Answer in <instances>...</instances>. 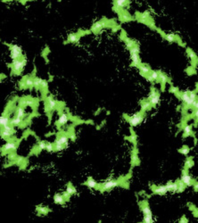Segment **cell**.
Returning <instances> with one entry per match:
<instances>
[{"instance_id":"obj_1","label":"cell","mask_w":198,"mask_h":223,"mask_svg":"<svg viewBox=\"0 0 198 223\" xmlns=\"http://www.w3.org/2000/svg\"><path fill=\"white\" fill-rule=\"evenodd\" d=\"M113 26H116V23H115L114 20H107V19L104 18L101 21L94 23L91 30L95 34H98L104 28H108V27H112L113 28Z\"/></svg>"},{"instance_id":"obj_2","label":"cell","mask_w":198,"mask_h":223,"mask_svg":"<svg viewBox=\"0 0 198 223\" xmlns=\"http://www.w3.org/2000/svg\"><path fill=\"white\" fill-rule=\"evenodd\" d=\"M117 186H122V187H128V185H125L123 183V180H108L104 183L102 184H99L96 189H99L101 192H104V191H108L111 190L112 188L117 187Z\"/></svg>"},{"instance_id":"obj_3","label":"cell","mask_w":198,"mask_h":223,"mask_svg":"<svg viewBox=\"0 0 198 223\" xmlns=\"http://www.w3.org/2000/svg\"><path fill=\"white\" fill-rule=\"evenodd\" d=\"M136 19L138 20L139 23L149 26L153 30H156L157 29L155 26V24H154V20L150 16V13L149 12H145L143 13L137 12V13H136Z\"/></svg>"},{"instance_id":"obj_4","label":"cell","mask_w":198,"mask_h":223,"mask_svg":"<svg viewBox=\"0 0 198 223\" xmlns=\"http://www.w3.org/2000/svg\"><path fill=\"white\" fill-rule=\"evenodd\" d=\"M123 116H124V118H125L126 120H128L129 123L132 127H134L137 126V125H138L139 123H141V122L143 121L145 118V112H142V111H141V112H139L138 114H134L133 116H131V117H129V116H127L126 114H124Z\"/></svg>"},{"instance_id":"obj_5","label":"cell","mask_w":198,"mask_h":223,"mask_svg":"<svg viewBox=\"0 0 198 223\" xmlns=\"http://www.w3.org/2000/svg\"><path fill=\"white\" fill-rule=\"evenodd\" d=\"M25 64H26V59L23 58V59L13 61V63L12 64H9V66H11L13 68V73L16 74V75H19L22 73Z\"/></svg>"},{"instance_id":"obj_6","label":"cell","mask_w":198,"mask_h":223,"mask_svg":"<svg viewBox=\"0 0 198 223\" xmlns=\"http://www.w3.org/2000/svg\"><path fill=\"white\" fill-rule=\"evenodd\" d=\"M157 30V31L162 35V38H164L167 41H169L170 43L171 42H178L179 44H180V46H182V47H185V44H183V43L181 42V40H180V37L178 36V35H174V34H165L164 32H162V30H160V29H156Z\"/></svg>"},{"instance_id":"obj_7","label":"cell","mask_w":198,"mask_h":223,"mask_svg":"<svg viewBox=\"0 0 198 223\" xmlns=\"http://www.w3.org/2000/svg\"><path fill=\"white\" fill-rule=\"evenodd\" d=\"M10 50H11V58L13 60H18L20 57H22V48L16 46V45H8Z\"/></svg>"},{"instance_id":"obj_8","label":"cell","mask_w":198,"mask_h":223,"mask_svg":"<svg viewBox=\"0 0 198 223\" xmlns=\"http://www.w3.org/2000/svg\"><path fill=\"white\" fill-rule=\"evenodd\" d=\"M148 100L150 101L151 104H152L153 107H155L156 104L159 103V100H160V94L158 93V91L156 90L154 87H152V89H151V93Z\"/></svg>"},{"instance_id":"obj_9","label":"cell","mask_w":198,"mask_h":223,"mask_svg":"<svg viewBox=\"0 0 198 223\" xmlns=\"http://www.w3.org/2000/svg\"><path fill=\"white\" fill-rule=\"evenodd\" d=\"M180 180L183 181L187 187L193 186L194 183L196 181L195 180H193L192 178L189 176V174L187 173V170H185V169L182 170V177H181V180Z\"/></svg>"},{"instance_id":"obj_10","label":"cell","mask_w":198,"mask_h":223,"mask_svg":"<svg viewBox=\"0 0 198 223\" xmlns=\"http://www.w3.org/2000/svg\"><path fill=\"white\" fill-rule=\"evenodd\" d=\"M57 106V103L54 100L52 97H48L47 98V102H46V111L47 113H51L52 111H54V109Z\"/></svg>"},{"instance_id":"obj_11","label":"cell","mask_w":198,"mask_h":223,"mask_svg":"<svg viewBox=\"0 0 198 223\" xmlns=\"http://www.w3.org/2000/svg\"><path fill=\"white\" fill-rule=\"evenodd\" d=\"M87 33H89V31H84V32L79 31V33H72V34H70V35L68 36L67 41H65V44L69 42L77 43L79 41L80 36H82V35H84V34H87Z\"/></svg>"},{"instance_id":"obj_12","label":"cell","mask_w":198,"mask_h":223,"mask_svg":"<svg viewBox=\"0 0 198 223\" xmlns=\"http://www.w3.org/2000/svg\"><path fill=\"white\" fill-rule=\"evenodd\" d=\"M129 1H122V0H118V1H114V11H116L117 13H120L121 10H124L123 8L126 7L129 5Z\"/></svg>"},{"instance_id":"obj_13","label":"cell","mask_w":198,"mask_h":223,"mask_svg":"<svg viewBox=\"0 0 198 223\" xmlns=\"http://www.w3.org/2000/svg\"><path fill=\"white\" fill-rule=\"evenodd\" d=\"M120 38H121V39L125 42V44H126L127 46V48L129 49V50H130V49H132L133 48H135V47H137V46L138 45L136 41H134V40H132V39H129V38L125 35L124 31H122V34H121Z\"/></svg>"},{"instance_id":"obj_14","label":"cell","mask_w":198,"mask_h":223,"mask_svg":"<svg viewBox=\"0 0 198 223\" xmlns=\"http://www.w3.org/2000/svg\"><path fill=\"white\" fill-rule=\"evenodd\" d=\"M158 74H159V82L162 85V90L164 91L165 90V85L167 82H170V79L161 71H158Z\"/></svg>"},{"instance_id":"obj_15","label":"cell","mask_w":198,"mask_h":223,"mask_svg":"<svg viewBox=\"0 0 198 223\" xmlns=\"http://www.w3.org/2000/svg\"><path fill=\"white\" fill-rule=\"evenodd\" d=\"M20 104L22 107H24V106H34V105H37V99H33V98H30V97H24V98H22L20 100Z\"/></svg>"},{"instance_id":"obj_16","label":"cell","mask_w":198,"mask_h":223,"mask_svg":"<svg viewBox=\"0 0 198 223\" xmlns=\"http://www.w3.org/2000/svg\"><path fill=\"white\" fill-rule=\"evenodd\" d=\"M186 54H187V55H188V57L191 59V63H192V67H195L198 64V57L197 55H196V54L193 51L192 49L189 48H186Z\"/></svg>"},{"instance_id":"obj_17","label":"cell","mask_w":198,"mask_h":223,"mask_svg":"<svg viewBox=\"0 0 198 223\" xmlns=\"http://www.w3.org/2000/svg\"><path fill=\"white\" fill-rule=\"evenodd\" d=\"M138 68L139 69V71H140V74H141L142 76H144L145 78L146 76L150 75L151 72H152V70H151V68L149 65L145 64V63H142L138 65Z\"/></svg>"},{"instance_id":"obj_18","label":"cell","mask_w":198,"mask_h":223,"mask_svg":"<svg viewBox=\"0 0 198 223\" xmlns=\"http://www.w3.org/2000/svg\"><path fill=\"white\" fill-rule=\"evenodd\" d=\"M151 189L153 191V193L156 195H165L168 192V189L166 186H152Z\"/></svg>"},{"instance_id":"obj_19","label":"cell","mask_w":198,"mask_h":223,"mask_svg":"<svg viewBox=\"0 0 198 223\" xmlns=\"http://www.w3.org/2000/svg\"><path fill=\"white\" fill-rule=\"evenodd\" d=\"M119 13V18H120V21L123 22V23H126V22H129V21L134 20V18L132 17L129 13L127 12L126 10H121V11H120V13Z\"/></svg>"},{"instance_id":"obj_20","label":"cell","mask_w":198,"mask_h":223,"mask_svg":"<svg viewBox=\"0 0 198 223\" xmlns=\"http://www.w3.org/2000/svg\"><path fill=\"white\" fill-rule=\"evenodd\" d=\"M130 57H131L132 60L131 66L138 67L141 63V61H140V57H139V54L138 53L130 52Z\"/></svg>"},{"instance_id":"obj_21","label":"cell","mask_w":198,"mask_h":223,"mask_svg":"<svg viewBox=\"0 0 198 223\" xmlns=\"http://www.w3.org/2000/svg\"><path fill=\"white\" fill-rule=\"evenodd\" d=\"M17 147V143L14 141H10L6 143V145L2 147V152H7V151H13Z\"/></svg>"},{"instance_id":"obj_22","label":"cell","mask_w":198,"mask_h":223,"mask_svg":"<svg viewBox=\"0 0 198 223\" xmlns=\"http://www.w3.org/2000/svg\"><path fill=\"white\" fill-rule=\"evenodd\" d=\"M140 208L142 209V211L144 213V215H152V211L150 210V207L147 204L146 201H144L142 203H140Z\"/></svg>"},{"instance_id":"obj_23","label":"cell","mask_w":198,"mask_h":223,"mask_svg":"<svg viewBox=\"0 0 198 223\" xmlns=\"http://www.w3.org/2000/svg\"><path fill=\"white\" fill-rule=\"evenodd\" d=\"M140 104H141V111H142V112L149 111V110H151V108L153 107L152 104H151L150 101H149L148 99L142 100V101L140 102Z\"/></svg>"},{"instance_id":"obj_24","label":"cell","mask_w":198,"mask_h":223,"mask_svg":"<svg viewBox=\"0 0 198 223\" xmlns=\"http://www.w3.org/2000/svg\"><path fill=\"white\" fill-rule=\"evenodd\" d=\"M23 82L25 84V87L26 89H32L34 87V78L32 77H24L23 79Z\"/></svg>"},{"instance_id":"obj_25","label":"cell","mask_w":198,"mask_h":223,"mask_svg":"<svg viewBox=\"0 0 198 223\" xmlns=\"http://www.w3.org/2000/svg\"><path fill=\"white\" fill-rule=\"evenodd\" d=\"M189 136L195 137V133H194L192 129V125H186V126L184 127L183 138H186V137H189Z\"/></svg>"},{"instance_id":"obj_26","label":"cell","mask_w":198,"mask_h":223,"mask_svg":"<svg viewBox=\"0 0 198 223\" xmlns=\"http://www.w3.org/2000/svg\"><path fill=\"white\" fill-rule=\"evenodd\" d=\"M138 163H139V160H138V151H137V148H136V146H135V147H134V149H133V151H132V153H131L132 166H135V165H137Z\"/></svg>"},{"instance_id":"obj_27","label":"cell","mask_w":198,"mask_h":223,"mask_svg":"<svg viewBox=\"0 0 198 223\" xmlns=\"http://www.w3.org/2000/svg\"><path fill=\"white\" fill-rule=\"evenodd\" d=\"M55 143L67 145V143H68V137L66 136L65 134H62V135H59V136H58V138H57V139H56V141H55Z\"/></svg>"},{"instance_id":"obj_28","label":"cell","mask_w":198,"mask_h":223,"mask_svg":"<svg viewBox=\"0 0 198 223\" xmlns=\"http://www.w3.org/2000/svg\"><path fill=\"white\" fill-rule=\"evenodd\" d=\"M67 121H68V116H67V114H62L60 115V117H59V120L57 121L56 125H57V127L63 126V125L66 124Z\"/></svg>"},{"instance_id":"obj_29","label":"cell","mask_w":198,"mask_h":223,"mask_svg":"<svg viewBox=\"0 0 198 223\" xmlns=\"http://www.w3.org/2000/svg\"><path fill=\"white\" fill-rule=\"evenodd\" d=\"M166 187L168 189V191H171V192H178V188H179V185L178 182H169L168 184L166 185Z\"/></svg>"},{"instance_id":"obj_30","label":"cell","mask_w":198,"mask_h":223,"mask_svg":"<svg viewBox=\"0 0 198 223\" xmlns=\"http://www.w3.org/2000/svg\"><path fill=\"white\" fill-rule=\"evenodd\" d=\"M189 92H190V91H186V92H180V93H179V95H178V97H180V99L182 100V102L184 103V104H186V103L188 101V99L190 98V97H189Z\"/></svg>"},{"instance_id":"obj_31","label":"cell","mask_w":198,"mask_h":223,"mask_svg":"<svg viewBox=\"0 0 198 223\" xmlns=\"http://www.w3.org/2000/svg\"><path fill=\"white\" fill-rule=\"evenodd\" d=\"M54 200L55 204H59V205H64L65 204V199L63 197V195H62L60 194H56L54 195Z\"/></svg>"},{"instance_id":"obj_32","label":"cell","mask_w":198,"mask_h":223,"mask_svg":"<svg viewBox=\"0 0 198 223\" xmlns=\"http://www.w3.org/2000/svg\"><path fill=\"white\" fill-rule=\"evenodd\" d=\"M37 211L38 215H46L50 211V209L45 206H37Z\"/></svg>"},{"instance_id":"obj_33","label":"cell","mask_w":198,"mask_h":223,"mask_svg":"<svg viewBox=\"0 0 198 223\" xmlns=\"http://www.w3.org/2000/svg\"><path fill=\"white\" fill-rule=\"evenodd\" d=\"M15 132L14 130H6V129H1V137L2 139H8L13 133Z\"/></svg>"},{"instance_id":"obj_34","label":"cell","mask_w":198,"mask_h":223,"mask_svg":"<svg viewBox=\"0 0 198 223\" xmlns=\"http://www.w3.org/2000/svg\"><path fill=\"white\" fill-rule=\"evenodd\" d=\"M10 120H9V117L6 116V115H2L1 116V119H0V124H1V128L2 127H5L6 125H9L10 124Z\"/></svg>"},{"instance_id":"obj_35","label":"cell","mask_w":198,"mask_h":223,"mask_svg":"<svg viewBox=\"0 0 198 223\" xmlns=\"http://www.w3.org/2000/svg\"><path fill=\"white\" fill-rule=\"evenodd\" d=\"M85 184H86L88 187H89V188H96V187L98 186L97 183H96V181L94 180L92 178H89L88 180H87V182H86Z\"/></svg>"},{"instance_id":"obj_36","label":"cell","mask_w":198,"mask_h":223,"mask_svg":"<svg viewBox=\"0 0 198 223\" xmlns=\"http://www.w3.org/2000/svg\"><path fill=\"white\" fill-rule=\"evenodd\" d=\"M193 165H194L193 157H188V158H187V159L186 160V162H185V167H184V169L185 170L190 169Z\"/></svg>"},{"instance_id":"obj_37","label":"cell","mask_w":198,"mask_h":223,"mask_svg":"<svg viewBox=\"0 0 198 223\" xmlns=\"http://www.w3.org/2000/svg\"><path fill=\"white\" fill-rule=\"evenodd\" d=\"M22 122H23V119L15 116V117H14L13 120H11V121H10V124H11V125H13V126H18V125H20Z\"/></svg>"},{"instance_id":"obj_38","label":"cell","mask_w":198,"mask_h":223,"mask_svg":"<svg viewBox=\"0 0 198 223\" xmlns=\"http://www.w3.org/2000/svg\"><path fill=\"white\" fill-rule=\"evenodd\" d=\"M24 115H25V114H24L23 108L22 106H19L18 108L16 109V112H15V116H16V117H19V118H22V119H23Z\"/></svg>"},{"instance_id":"obj_39","label":"cell","mask_w":198,"mask_h":223,"mask_svg":"<svg viewBox=\"0 0 198 223\" xmlns=\"http://www.w3.org/2000/svg\"><path fill=\"white\" fill-rule=\"evenodd\" d=\"M178 185H179V188H178V192H183L185 189H186V187H187L186 184L183 182L182 180H179L178 181Z\"/></svg>"},{"instance_id":"obj_40","label":"cell","mask_w":198,"mask_h":223,"mask_svg":"<svg viewBox=\"0 0 198 223\" xmlns=\"http://www.w3.org/2000/svg\"><path fill=\"white\" fill-rule=\"evenodd\" d=\"M130 130H131V136L129 137V138H126V139H129L131 143L134 144V145H137V137H136V134H135V132H133L132 129H130Z\"/></svg>"},{"instance_id":"obj_41","label":"cell","mask_w":198,"mask_h":223,"mask_svg":"<svg viewBox=\"0 0 198 223\" xmlns=\"http://www.w3.org/2000/svg\"><path fill=\"white\" fill-rule=\"evenodd\" d=\"M66 191H67L68 193L71 194V195H73V194L77 193L76 189H75V188H74V187L72 186V183H68V185H67V189H66Z\"/></svg>"},{"instance_id":"obj_42","label":"cell","mask_w":198,"mask_h":223,"mask_svg":"<svg viewBox=\"0 0 198 223\" xmlns=\"http://www.w3.org/2000/svg\"><path fill=\"white\" fill-rule=\"evenodd\" d=\"M151 78L153 79L154 82L156 81V82H159V74H158V71L155 72V71H152L150 73Z\"/></svg>"},{"instance_id":"obj_43","label":"cell","mask_w":198,"mask_h":223,"mask_svg":"<svg viewBox=\"0 0 198 223\" xmlns=\"http://www.w3.org/2000/svg\"><path fill=\"white\" fill-rule=\"evenodd\" d=\"M43 79L39 78H34V87L36 89H40V86Z\"/></svg>"},{"instance_id":"obj_44","label":"cell","mask_w":198,"mask_h":223,"mask_svg":"<svg viewBox=\"0 0 198 223\" xmlns=\"http://www.w3.org/2000/svg\"><path fill=\"white\" fill-rule=\"evenodd\" d=\"M179 152H180V154H182V155H186L190 152V148H189L187 145H184V146H182V147L180 148V150H179Z\"/></svg>"},{"instance_id":"obj_45","label":"cell","mask_w":198,"mask_h":223,"mask_svg":"<svg viewBox=\"0 0 198 223\" xmlns=\"http://www.w3.org/2000/svg\"><path fill=\"white\" fill-rule=\"evenodd\" d=\"M64 147H66L65 145H62V144H57V143H54V151L55 152H59L64 149Z\"/></svg>"},{"instance_id":"obj_46","label":"cell","mask_w":198,"mask_h":223,"mask_svg":"<svg viewBox=\"0 0 198 223\" xmlns=\"http://www.w3.org/2000/svg\"><path fill=\"white\" fill-rule=\"evenodd\" d=\"M143 221H144L145 223L154 222L153 216H152V215H144V220H143Z\"/></svg>"},{"instance_id":"obj_47","label":"cell","mask_w":198,"mask_h":223,"mask_svg":"<svg viewBox=\"0 0 198 223\" xmlns=\"http://www.w3.org/2000/svg\"><path fill=\"white\" fill-rule=\"evenodd\" d=\"M38 151H41V150H43V149H46V146H47V142L38 140Z\"/></svg>"},{"instance_id":"obj_48","label":"cell","mask_w":198,"mask_h":223,"mask_svg":"<svg viewBox=\"0 0 198 223\" xmlns=\"http://www.w3.org/2000/svg\"><path fill=\"white\" fill-rule=\"evenodd\" d=\"M48 81L43 79L42 82H41V86H40V89H42V90H48Z\"/></svg>"},{"instance_id":"obj_49","label":"cell","mask_w":198,"mask_h":223,"mask_svg":"<svg viewBox=\"0 0 198 223\" xmlns=\"http://www.w3.org/2000/svg\"><path fill=\"white\" fill-rule=\"evenodd\" d=\"M191 118H194L195 120V122H198V109L197 110H193V114L191 115Z\"/></svg>"},{"instance_id":"obj_50","label":"cell","mask_w":198,"mask_h":223,"mask_svg":"<svg viewBox=\"0 0 198 223\" xmlns=\"http://www.w3.org/2000/svg\"><path fill=\"white\" fill-rule=\"evenodd\" d=\"M15 161H16V164L19 165V166L23 165L24 163V159L23 158V157H17V159H16Z\"/></svg>"},{"instance_id":"obj_51","label":"cell","mask_w":198,"mask_h":223,"mask_svg":"<svg viewBox=\"0 0 198 223\" xmlns=\"http://www.w3.org/2000/svg\"><path fill=\"white\" fill-rule=\"evenodd\" d=\"M46 149H47L48 152H52V151H54V145H52L51 143H47Z\"/></svg>"},{"instance_id":"obj_52","label":"cell","mask_w":198,"mask_h":223,"mask_svg":"<svg viewBox=\"0 0 198 223\" xmlns=\"http://www.w3.org/2000/svg\"><path fill=\"white\" fill-rule=\"evenodd\" d=\"M63 197H64V199H65L66 201H68V200L70 199V197H71L72 195H71L70 193H68V192L66 191V192H64V193L63 194Z\"/></svg>"},{"instance_id":"obj_53","label":"cell","mask_w":198,"mask_h":223,"mask_svg":"<svg viewBox=\"0 0 198 223\" xmlns=\"http://www.w3.org/2000/svg\"><path fill=\"white\" fill-rule=\"evenodd\" d=\"M9 159H10V160H16V159H17L16 155H15L14 153H13H13H11V154L9 155Z\"/></svg>"},{"instance_id":"obj_54","label":"cell","mask_w":198,"mask_h":223,"mask_svg":"<svg viewBox=\"0 0 198 223\" xmlns=\"http://www.w3.org/2000/svg\"><path fill=\"white\" fill-rule=\"evenodd\" d=\"M187 221H188V220H187V219H186V218L185 217V216H183V217L181 218V219H180V223H182V222H187Z\"/></svg>"},{"instance_id":"obj_55","label":"cell","mask_w":198,"mask_h":223,"mask_svg":"<svg viewBox=\"0 0 198 223\" xmlns=\"http://www.w3.org/2000/svg\"><path fill=\"white\" fill-rule=\"evenodd\" d=\"M193 187H194V188H195V191H198V182L197 181H195V182L194 183Z\"/></svg>"},{"instance_id":"obj_56","label":"cell","mask_w":198,"mask_h":223,"mask_svg":"<svg viewBox=\"0 0 198 223\" xmlns=\"http://www.w3.org/2000/svg\"><path fill=\"white\" fill-rule=\"evenodd\" d=\"M70 138H71V139L72 140H75V139H76V136H75V134L72 132L70 134Z\"/></svg>"}]
</instances>
